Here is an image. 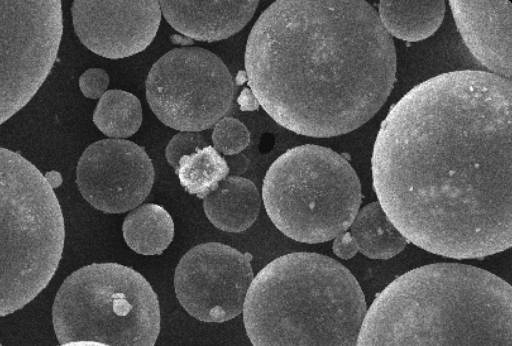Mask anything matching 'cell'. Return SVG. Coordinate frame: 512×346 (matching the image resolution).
Segmentation results:
<instances>
[{"instance_id": "cell-1", "label": "cell", "mask_w": 512, "mask_h": 346, "mask_svg": "<svg viewBox=\"0 0 512 346\" xmlns=\"http://www.w3.org/2000/svg\"><path fill=\"white\" fill-rule=\"evenodd\" d=\"M512 85L490 72L439 74L388 112L374 143L373 188L408 242L453 259L512 244Z\"/></svg>"}, {"instance_id": "cell-2", "label": "cell", "mask_w": 512, "mask_h": 346, "mask_svg": "<svg viewBox=\"0 0 512 346\" xmlns=\"http://www.w3.org/2000/svg\"><path fill=\"white\" fill-rule=\"evenodd\" d=\"M245 73L264 111L304 136L329 138L370 120L396 75L392 37L364 0H277L254 23Z\"/></svg>"}, {"instance_id": "cell-3", "label": "cell", "mask_w": 512, "mask_h": 346, "mask_svg": "<svg viewBox=\"0 0 512 346\" xmlns=\"http://www.w3.org/2000/svg\"><path fill=\"white\" fill-rule=\"evenodd\" d=\"M511 326L508 282L475 266L434 263L377 295L356 346H511Z\"/></svg>"}, {"instance_id": "cell-4", "label": "cell", "mask_w": 512, "mask_h": 346, "mask_svg": "<svg viewBox=\"0 0 512 346\" xmlns=\"http://www.w3.org/2000/svg\"><path fill=\"white\" fill-rule=\"evenodd\" d=\"M242 311L253 346H356L367 306L341 263L293 252L254 276Z\"/></svg>"}, {"instance_id": "cell-5", "label": "cell", "mask_w": 512, "mask_h": 346, "mask_svg": "<svg viewBox=\"0 0 512 346\" xmlns=\"http://www.w3.org/2000/svg\"><path fill=\"white\" fill-rule=\"evenodd\" d=\"M64 240L61 207L45 176L0 147V317L23 308L47 286Z\"/></svg>"}, {"instance_id": "cell-6", "label": "cell", "mask_w": 512, "mask_h": 346, "mask_svg": "<svg viewBox=\"0 0 512 346\" xmlns=\"http://www.w3.org/2000/svg\"><path fill=\"white\" fill-rule=\"evenodd\" d=\"M262 199L278 230L295 241L316 244L350 228L362 193L355 170L342 155L304 144L288 149L271 164Z\"/></svg>"}, {"instance_id": "cell-7", "label": "cell", "mask_w": 512, "mask_h": 346, "mask_svg": "<svg viewBox=\"0 0 512 346\" xmlns=\"http://www.w3.org/2000/svg\"><path fill=\"white\" fill-rule=\"evenodd\" d=\"M52 321L60 344L154 346L160 306L150 283L133 268L93 263L64 280L53 303Z\"/></svg>"}, {"instance_id": "cell-8", "label": "cell", "mask_w": 512, "mask_h": 346, "mask_svg": "<svg viewBox=\"0 0 512 346\" xmlns=\"http://www.w3.org/2000/svg\"><path fill=\"white\" fill-rule=\"evenodd\" d=\"M146 99L156 117L181 132L214 126L230 110L233 78L216 54L201 47L175 48L151 67Z\"/></svg>"}, {"instance_id": "cell-9", "label": "cell", "mask_w": 512, "mask_h": 346, "mask_svg": "<svg viewBox=\"0 0 512 346\" xmlns=\"http://www.w3.org/2000/svg\"><path fill=\"white\" fill-rule=\"evenodd\" d=\"M63 31L59 0L0 1V125L48 77Z\"/></svg>"}, {"instance_id": "cell-10", "label": "cell", "mask_w": 512, "mask_h": 346, "mask_svg": "<svg viewBox=\"0 0 512 346\" xmlns=\"http://www.w3.org/2000/svg\"><path fill=\"white\" fill-rule=\"evenodd\" d=\"M252 255L219 242L194 246L177 264L176 297L203 322L221 323L238 316L254 278Z\"/></svg>"}, {"instance_id": "cell-11", "label": "cell", "mask_w": 512, "mask_h": 346, "mask_svg": "<svg viewBox=\"0 0 512 346\" xmlns=\"http://www.w3.org/2000/svg\"><path fill=\"white\" fill-rule=\"evenodd\" d=\"M155 178L145 148L126 139H102L79 158L76 183L83 198L105 213H123L139 206Z\"/></svg>"}, {"instance_id": "cell-12", "label": "cell", "mask_w": 512, "mask_h": 346, "mask_svg": "<svg viewBox=\"0 0 512 346\" xmlns=\"http://www.w3.org/2000/svg\"><path fill=\"white\" fill-rule=\"evenodd\" d=\"M74 31L89 50L108 59H122L145 50L161 21L157 0H75Z\"/></svg>"}, {"instance_id": "cell-13", "label": "cell", "mask_w": 512, "mask_h": 346, "mask_svg": "<svg viewBox=\"0 0 512 346\" xmlns=\"http://www.w3.org/2000/svg\"><path fill=\"white\" fill-rule=\"evenodd\" d=\"M449 5L472 55L490 73L510 79L511 2L451 0Z\"/></svg>"}, {"instance_id": "cell-14", "label": "cell", "mask_w": 512, "mask_h": 346, "mask_svg": "<svg viewBox=\"0 0 512 346\" xmlns=\"http://www.w3.org/2000/svg\"><path fill=\"white\" fill-rule=\"evenodd\" d=\"M161 13L180 34L214 42L239 32L253 17L258 0H161Z\"/></svg>"}, {"instance_id": "cell-15", "label": "cell", "mask_w": 512, "mask_h": 346, "mask_svg": "<svg viewBox=\"0 0 512 346\" xmlns=\"http://www.w3.org/2000/svg\"><path fill=\"white\" fill-rule=\"evenodd\" d=\"M261 197L255 184L240 176H227L203 199L209 221L225 232H242L256 221Z\"/></svg>"}, {"instance_id": "cell-16", "label": "cell", "mask_w": 512, "mask_h": 346, "mask_svg": "<svg viewBox=\"0 0 512 346\" xmlns=\"http://www.w3.org/2000/svg\"><path fill=\"white\" fill-rule=\"evenodd\" d=\"M445 8L443 0H381L377 13L390 36L418 42L433 35L440 27Z\"/></svg>"}, {"instance_id": "cell-17", "label": "cell", "mask_w": 512, "mask_h": 346, "mask_svg": "<svg viewBox=\"0 0 512 346\" xmlns=\"http://www.w3.org/2000/svg\"><path fill=\"white\" fill-rule=\"evenodd\" d=\"M350 229L358 251L370 259L388 260L399 254L408 243L378 201L361 208Z\"/></svg>"}, {"instance_id": "cell-18", "label": "cell", "mask_w": 512, "mask_h": 346, "mask_svg": "<svg viewBox=\"0 0 512 346\" xmlns=\"http://www.w3.org/2000/svg\"><path fill=\"white\" fill-rule=\"evenodd\" d=\"M126 244L142 255H159L174 237V222L165 208L146 203L131 210L122 225Z\"/></svg>"}, {"instance_id": "cell-19", "label": "cell", "mask_w": 512, "mask_h": 346, "mask_svg": "<svg viewBox=\"0 0 512 346\" xmlns=\"http://www.w3.org/2000/svg\"><path fill=\"white\" fill-rule=\"evenodd\" d=\"M93 122L108 137H130L138 131L142 123L141 103L130 92L120 89L107 90L96 105Z\"/></svg>"}, {"instance_id": "cell-20", "label": "cell", "mask_w": 512, "mask_h": 346, "mask_svg": "<svg viewBox=\"0 0 512 346\" xmlns=\"http://www.w3.org/2000/svg\"><path fill=\"white\" fill-rule=\"evenodd\" d=\"M175 173L186 192L204 199L228 176L229 168L219 152L208 145L181 157Z\"/></svg>"}, {"instance_id": "cell-21", "label": "cell", "mask_w": 512, "mask_h": 346, "mask_svg": "<svg viewBox=\"0 0 512 346\" xmlns=\"http://www.w3.org/2000/svg\"><path fill=\"white\" fill-rule=\"evenodd\" d=\"M214 148L225 156L238 154L250 143L248 128L238 119L223 117L212 132Z\"/></svg>"}, {"instance_id": "cell-22", "label": "cell", "mask_w": 512, "mask_h": 346, "mask_svg": "<svg viewBox=\"0 0 512 346\" xmlns=\"http://www.w3.org/2000/svg\"><path fill=\"white\" fill-rule=\"evenodd\" d=\"M208 145V140L198 132H179L172 137L166 146L165 157L169 165L176 170L181 157Z\"/></svg>"}, {"instance_id": "cell-23", "label": "cell", "mask_w": 512, "mask_h": 346, "mask_svg": "<svg viewBox=\"0 0 512 346\" xmlns=\"http://www.w3.org/2000/svg\"><path fill=\"white\" fill-rule=\"evenodd\" d=\"M109 75L102 68H89L79 78L82 94L90 99H100L107 91Z\"/></svg>"}, {"instance_id": "cell-24", "label": "cell", "mask_w": 512, "mask_h": 346, "mask_svg": "<svg viewBox=\"0 0 512 346\" xmlns=\"http://www.w3.org/2000/svg\"><path fill=\"white\" fill-rule=\"evenodd\" d=\"M332 248L333 252L344 260L354 257L358 251L354 237L346 231L335 238Z\"/></svg>"}, {"instance_id": "cell-25", "label": "cell", "mask_w": 512, "mask_h": 346, "mask_svg": "<svg viewBox=\"0 0 512 346\" xmlns=\"http://www.w3.org/2000/svg\"><path fill=\"white\" fill-rule=\"evenodd\" d=\"M224 159L232 176L245 173L249 167V159L242 153L228 155Z\"/></svg>"}, {"instance_id": "cell-26", "label": "cell", "mask_w": 512, "mask_h": 346, "mask_svg": "<svg viewBox=\"0 0 512 346\" xmlns=\"http://www.w3.org/2000/svg\"><path fill=\"white\" fill-rule=\"evenodd\" d=\"M241 110H256L259 106L254 94L248 88H244L238 98Z\"/></svg>"}, {"instance_id": "cell-27", "label": "cell", "mask_w": 512, "mask_h": 346, "mask_svg": "<svg viewBox=\"0 0 512 346\" xmlns=\"http://www.w3.org/2000/svg\"><path fill=\"white\" fill-rule=\"evenodd\" d=\"M60 346H108V345L98 343V342H92V341H75V342L61 344Z\"/></svg>"}, {"instance_id": "cell-28", "label": "cell", "mask_w": 512, "mask_h": 346, "mask_svg": "<svg viewBox=\"0 0 512 346\" xmlns=\"http://www.w3.org/2000/svg\"><path fill=\"white\" fill-rule=\"evenodd\" d=\"M171 41L175 44H181V45H191L194 43L192 39L185 37V36H179V35L171 36Z\"/></svg>"}, {"instance_id": "cell-29", "label": "cell", "mask_w": 512, "mask_h": 346, "mask_svg": "<svg viewBox=\"0 0 512 346\" xmlns=\"http://www.w3.org/2000/svg\"><path fill=\"white\" fill-rule=\"evenodd\" d=\"M245 79H247L246 73L243 72V71H240L238 76H237V79H236L237 82L240 84V83L244 82Z\"/></svg>"}, {"instance_id": "cell-30", "label": "cell", "mask_w": 512, "mask_h": 346, "mask_svg": "<svg viewBox=\"0 0 512 346\" xmlns=\"http://www.w3.org/2000/svg\"><path fill=\"white\" fill-rule=\"evenodd\" d=\"M0 346H2L1 343H0Z\"/></svg>"}]
</instances>
